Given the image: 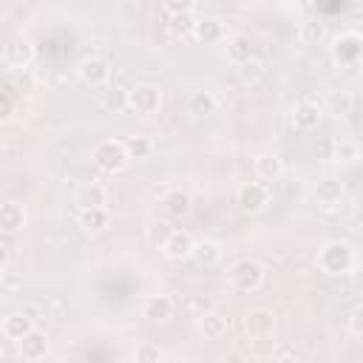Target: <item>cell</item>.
Here are the masks:
<instances>
[{"label":"cell","instance_id":"36","mask_svg":"<svg viewBox=\"0 0 363 363\" xmlns=\"http://www.w3.org/2000/svg\"><path fill=\"white\" fill-rule=\"evenodd\" d=\"M349 329H352L357 337H363V303H357V306L352 309V315H349Z\"/></svg>","mask_w":363,"mask_h":363},{"label":"cell","instance_id":"15","mask_svg":"<svg viewBox=\"0 0 363 363\" xmlns=\"http://www.w3.org/2000/svg\"><path fill=\"white\" fill-rule=\"evenodd\" d=\"M17 349H20V357H23L26 363H37V360H43V357L48 354L51 343H48V335H45L43 329H34V332H28V335L17 343Z\"/></svg>","mask_w":363,"mask_h":363},{"label":"cell","instance_id":"40","mask_svg":"<svg viewBox=\"0 0 363 363\" xmlns=\"http://www.w3.org/2000/svg\"><path fill=\"white\" fill-rule=\"evenodd\" d=\"M352 281H354V289L363 295V267H357V269L352 272Z\"/></svg>","mask_w":363,"mask_h":363},{"label":"cell","instance_id":"12","mask_svg":"<svg viewBox=\"0 0 363 363\" xmlns=\"http://www.w3.org/2000/svg\"><path fill=\"white\" fill-rule=\"evenodd\" d=\"M289 119H292V125L298 130H315L320 125V119H323V108L318 102H312V99H301V102L292 105Z\"/></svg>","mask_w":363,"mask_h":363},{"label":"cell","instance_id":"35","mask_svg":"<svg viewBox=\"0 0 363 363\" xmlns=\"http://www.w3.org/2000/svg\"><path fill=\"white\" fill-rule=\"evenodd\" d=\"M162 357H164V349L159 343H153V340H142L133 349V360L136 363H162Z\"/></svg>","mask_w":363,"mask_h":363},{"label":"cell","instance_id":"39","mask_svg":"<svg viewBox=\"0 0 363 363\" xmlns=\"http://www.w3.org/2000/svg\"><path fill=\"white\" fill-rule=\"evenodd\" d=\"M301 190H303V187H301V179H289V182H286V201L295 204V201L301 199Z\"/></svg>","mask_w":363,"mask_h":363},{"label":"cell","instance_id":"7","mask_svg":"<svg viewBox=\"0 0 363 363\" xmlns=\"http://www.w3.org/2000/svg\"><path fill=\"white\" fill-rule=\"evenodd\" d=\"M241 326H244V332H247L250 340H269V337L275 335L278 320H275V312H272V309H267V306H255V309L244 312Z\"/></svg>","mask_w":363,"mask_h":363},{"label":"cell","instance_id":"37","mask_svg":"<svg viewBox=\"0 0 363 363\" xmlns=\"http://www.w3.org/2000/svg\"><path fill=\"white\" fill-rule=\"evenodd\" d=\"M11 113H14V96L3 91V94H0V119H3V122H9V119H11Z\"/></svg>","mask_w":363,"mask_h":363},{"label":"cell","instance_id":"14","mask_svg":"<svg viewBox=\"0 0 363 363\" xmlns=\"http://www.w3.org/2000/svg\"><path fill=\"white\" fill-rule=\"evenodd\" d=\"M108 201H111V193H108V187H102L99 182H85V184H79L77 193H74V204H77L79 210L108 207Z\"/></svg>","mask_w":363,"mask_h":363},{"label":"cell","instance_id":"25","mask_svg":"<svg viewBox=\"0 0 363 363\" xmlns=\"http://www.w3.org/2000/svg\"><path fill=\"white\" fill-rule=\"evenodd\" d=\"M329 37V28L320 17H306L301 26H298V40L303 45H323Z\"/></svg>","mask_w":363,"mask_h":363},{"label":"cell","instance_id":"5","mask_svg":"<svg viewBox=\"0 0 363 363\" xmlns=\"http://www.w3.org/2000/svg\"><path fill=\"white\" fill-rule=\"evenodd\" d=\"M272 204V190L264 182H244L235 190V207L244 216H261Z\"/></svg>","mask_w":363,"mask_h":363},{"label":"cell","instance_id":"16","mask_svg":"<svg viewBox=\"0 0 363 363\" xmlns=\"http://www.w3.org/2000/svg\"><path fill=\"white\" fill-rule=\"evenodd\" d=\"M193 247H196V241H193L190 233L173 230V235H170L167 244L162 247V255H164L167 261H187V258H193Z\"/></svg>","mask_w":363,"mask_h":363},{"label":"cell","instance_id":"43","mask_svg":"<svg viewBox=\"0 0 363 363\" xmlns=\"http://www.w3.org/2000/svg\"><path fill=\"white\" fill-rule=\"evenodd\" d=\"M62 363H85V360H82V357H65Z\"/></svg>","mask_w":363,"mask_h":363},{"label":"cell","instance_id":"42","mask_svg":"<svg viewBox=\"0 0 363 363\" xmlns=\"http://www.w3.org/2000/svg\"><path fill=\"white\" fill-rule=\"evenodd\" d=\"M221 363H244V357H241L238 352H230V354L221 357Z\"/></svg>","mask_w":363,"mask_h":363},{"label":"cell","instance_id":"3","mask_svg":"<svg viewBox=\"0 0 363 363\" xmlns=\"http://www.w3.org/2000/svg\"><path fill=\"white\" fill-rule=\"evenodd\" d=\"M332 62L337 68H354L363 62V34L360 31H340L332 37L329 45Z\"/></svg>","mask_w":363,"mask_h":363},{"label":"cell","instance_id":"20","mask_svg":"<svg viewBox=\"0 0 363 363\" xmlns=\"http://www.w3.org/2000/svg\"><path fill=\"white\" fill-rule=\"evenodd\" d=\"M173 312H176V303H173V298L170 295H150L145 303H142V318H147V320H156V323H162V320H167V318H173Z\"/></svg>","mask_w":363,"mask_h":363},{"label":"cell","instance_id":"4","mask_svg":"<svg viewBox=\"0 0 363 363\" xmlns=\"http://www.w3.org/2000/svg\"><path fill=\"white\" fill-rule=\"evenodd\" d=\"M91 159H94V164L102 173H122L128 167V162H130L128 147H125L122 139H102V142H96L94 150H91Z\"/></svg>","mask_w":363,"mask_h":363},{"label":"cell","instance_id":"33","mask_svg":"<svg viewBox=\"0 0 363 363\" xmlns=\"http://www.w3.org/2000/svg\"><path fill=\"white\" fill-rule=\"evenodd\" d=\"M267 74V62L255 54L252 60H247L244 65H238V77H241V82H247V85H255L261 77Z\"/></svg>","mask_w":363,"mask_h":363},{"label":"cell","instance_id":"19","mask_svg":"<svg viewBox=\"0 0 363 363\" xmlns=\"http://www.w3.org/2000/svg\"><path fill=\"white\" fill-rule=\"evenodd\" d=\"M221 255H224V250H221V244L216 238H199L196 247H193V261L199 267H204V269L218 267L221 264Z\"/></svg>","mask_w":363,"mask_h":363},{"label":"cell","instance_id":"21","mask_svg":"<svg viewBox=\"0 0 363 363\" xmlns=\"http://www.w3.org/2000/svg\"><path fill=\"white\" fill-rule=\"evenodd\" d=\"M224 57H227V62H233V65H244L247 60L255 57V45H252V40H250L247 34H235V37L227 40Z\"/></svg>","mask_w":363,"mask_h":363},{"label":"cell","instance_id":"6","mask_svg":"<svg viewBox=\"0 0 363 363\" xmlns=\"http://www.w3.org/2000/svg\"><path fill=\"white\" fill-rule=\"evenodd\" d=\"M34 57H37V51H34V43L28 37H11V40H6V45L0 51V62H3L6 74L28 71Z\"/></svg>","mask_w":363,"mask_h":363},{"label":"cell","instance_id":"29","mask_svg":"<svg viewBox=\"0 0 363 363\" xmlns=\"http://www.w3.org/2000/svg\"><path fill=\"white\" fill-rule=\"evenodd\" d=\"M170 235H173V227H170V221H164V218H153V221L145 227V238H147V244H150L153 250H162Z\"/></svg>","mask_w":363,"mask_h":363},{"label":"cell","instance_id":"27","mask_svg":"<svg viewBox=\"0 0 363 363\" xmlns=\"http://www.w3.org/2000/svg\"><path fill=\"white\" fill-rule=\"evenodd\" d=\"M162 207H164V213L170 216V218H184L187 213H190V207H193V201H190V193L187 190H167L164 193V199H162Z\"/></svg>","mask_w":363,"mask_h":363},{"label":"cell","instance_id":"24","mask_svg":"<svg viewBox=\"0 0 363 363\" xmlns=\"http://www.w3.org/2000/svg\"><path fill=\"white\" fill-rule=\"evenodd\" d=\"M0 227L6 235H17L26 227V210L20 201H6L0 207Z\"/></svg>","mask_w":363,"mask_h":363},{"label":"cell","instance_id":"31","mask_svg":"<svg viewBox=\"0 0 363 363\" xmlns=\"http://www.w3.org/2000/svg\"><path fill=\"white\" fill-rule=\"evenodd\" d=\"M332 159H335V162H343V164L357 162V159H360V145H357L354 139H335V145H332Z\"/></svg>","mask_w":363,"mask_h":363},{"label":"cell","instance_id":"38","mask_svg":"<svg viewBox=\"0 0 363 363\" xmlns=\"http://www.w3.org/2000/svg\"><path fill=\"white\" fill-rule=\"evenodd\" d=\"M162 9H164L170 17H176V14H182V11H193V6H190V3H184V0H182V3H179V0H167Z\"/></svg>","mask_w":363,"mask_h":363},{"label":"cell","instance_id":"28","mask_svg":"<svg viewBox=\"0 0 363 363\" xmlns=\"http://www.w3.org/2000/svg\"><path fill=\"white\" fill-rule=\"evenodd\" d=\"M102 108L111 111V113H122V111H128V108H130V88H119V85L108 88L105 96H102Z\"/></svg>","mask_w":363,"mask_h":363},{"label":"cell","instance_id":"1","mask_svg":"<svg viewBox=\"0 0 363 363\" xmlns=\"http://www.w3.org/2000/svg\"><path fill=\"white\" fill-rule=\"evenodd\" d=\"M318 269L329 278H340V275H349L354 272V264H357V255H354V247L349 241H326L320 250H318Z\"/></svg>","mask_w":363,"mask_h":363},{"label":"cell","instance_id":"22","mask_svg":"<svg viewBox=\"0 0 363 363\" xmlns=\"http://www.w3.org/2000/svg\"><path fill=\"white\" fill-rule=\"evenodd\" d=\"M77 224H79V230H82V233L96 235V233H102V230L111 224V213H108V207L79 210V213H77Z\"/></svg>","mask_w":363,"mask_h":363},{"label":"cell","instance_id":"34","mask_svg":"<svg viewBox=\"0 0 363 363\" xmlns=\"http://www.w3.org/2000/svg\"><path fill=\"white\" fill-rule=\"evenodd\" d=\"M125 147H128L130 162L147 159V156L153 153V142H150V136H128V139H125Z\"/></svg>","mask_w":363,"mask_h":363},{"label":"cell","instance_id":"17","mask_svg":"<svg viewBox=\"0 0 363 363\" xmlns=\"http://www.w3.org/2000/svg\"><path fill=\"white\" fill-rule=\"evenodd\" d=\"M196 329L204 340H221L227 335V318L218 309H207L196 318Z\"/></svg>","mask_w":363,"mask_h":363},{"label":"cell","instance_id":"26","mask_svg":"<svg viewBox=\"0 0 363 363\" xmlns=\"http://www.w3.org/2000/svg\"><path fill=\"white\" fill-rule=\"evenodd\" d=\"M218 111V99L213 91H193L187 99V113H193L196 119H207Z\"/></svg>","mask_w":363,"mask_h":363},{"label":"cell","instance_id":"8","mask_svg":"<svg viewBox=\"0 0 363 363\" xmlns=\"http://www.w3.org/2000/svg\"><path fill=\"white\" fill-rule=\"evenodd\" d=\"M37 309L34 306H23V309H17V312H9L6 318H3V323H0V332H3V337L6 340H14V343H20L28 332H34L37 329Z\"/></svg>","mask_w":363,"mask_h":363},{"label":"cell","instance_id":"41","mask_svg":"<svg viewBox=\"0 0 363 363\" xmlns=\"http://www.w3.org/2000/svg\"><path fill=\"white\" fill-rule=\"evenodd\" d=\"M272 363H301V360H298V357H295L292 352H281V354H278V357H275Z\"/></svg>","mask_w":363,"mask_h":363},{"label":"cell","instance_id":"13","mask_svg":"<svg viewBox=\"0 0 363 363\" xmlns=\"http://www.w3.org/2000/svg\"><path fill=\"white\" fill-rule=\"evenodd\" d=\"M252 170L258 176V182L269 184V182H278L284 176V159L275 153V150H261L252 162Z\"/></svg>","mask_w":363,"mask_h":363},{"label":"cell","instance_id":"32","mask_svg":"<svg viewBox=\"0 0 363 363\" xmlns=\"http://www.w3.org/2000/svg\"><path fill=\"white\" fill-rule=\"evenodd\" d=\"M196 23H199V17L193 11H182V14H176V17L167 20V28H170L173 37H187V34L196 31Z\"/></svg>","mask_w":363,"mask_h":363},{"label":"cell","instance_id":"11","mask_svg":"<svg viewBox=\"0 0 363 363\" xmlns=\"http://www.w3.org/2000/svg\"><path fill=\"white\" fill-rule=\"evenodd\" d=\"M343 196H346V187L335 176H326L315 184V201L320 210H337L343 204Z\"/></svg>","mask_w":363,"mask_h":363},{"label":"cell","instance_id":"10","mask_svg":"<svg viewBox=\"0 0 363 363\" xmlns=\"http://www.w3.org/2000/svg\"><path fill=\"white\" fill-rule=\"evenodd\" d=\"M162 105V88L153 82H139L130 88V111L136 113H156Z\"/></svg>","mask_w":363,"mask_h":363},{"label":"cell","instance_id":"9","mask_svg":"<svg viewBox=\"0 0 363 363\" xmlns=\"http://www.w3.org/2000/svg\"><path fill=\"white\" fill-rule=\"evenodd\" d=\"M77 77H79V82H85L91 88H102L111 79V62L105 57H85L77 65Z\"/></svg>","mask_w":363,"mask_h":363},{"label":"cell","instance_id":"30","mask_svg":"<svg viewBox=\"0 0 363 363\" xmlns=\"http://www.w3.org/2000/svg\"><path fill=\"white\" fill-rule=\"evenodd\" d=\"M3 91L17 96V94H31L34 91V77L28 71H17V74H6L3 79Z\"/></svg>","mask_w":363,"mask_h":363},{"label":"cell","instance_id":"18","mask_svg":"<svg viewBox=\"0 0 363 363\" xmlns=\"http://www.w3.org/2000/svg\"><path fill=\"white\" fill-rule=\"evenodd\" d=\"M193 37H196L199 43H204V45H216V43H221V40H224V20H221V17H213V14L199 17Z\"/></svg>","mask_w":363,"mask_h":363},{"label":"cell","instance_id":"23","mask_svg":"<svg viewBox=\"0 0 363 363\" xmlns=\"http://www.w3.org/2000/svg\"><path fill=\"white\" fill-rule=\"evenodd\" d=\"M326 113H332L335 119H349L352 116V108H354V96H352V91H346V88H335V91H329L326 94Z\"/></svg>","mask_w":363,"mask_h":363},{"label":"cell","instance_id":"2","mask_svg":"<svg viewBox=\"0 0 363 363\" xmlns=\"http://www.w3.org/2000/svg\"><path fill=\"white\" fill-rule=\"evenodd\" d=\"M227 278H230V286H233L235 292L252 295V292H258V289L264 286L267 269H264L261 261H255V258H238V261L230 264Z\"/></svg>","mask_w":363,"mask_h":363}]
</instances>
